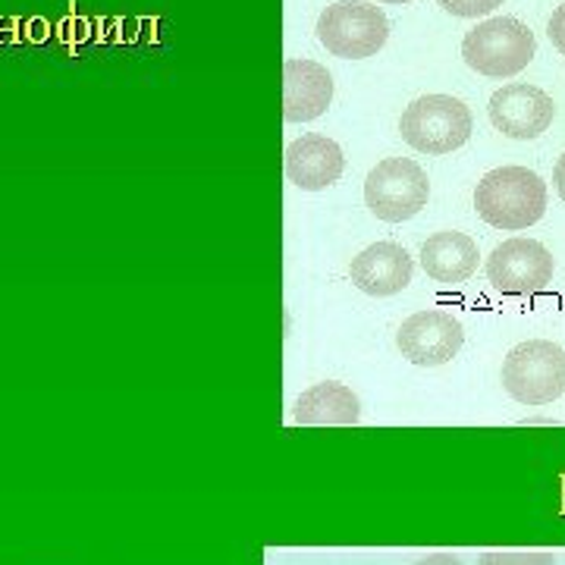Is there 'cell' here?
<instances>
[{
  "mask_svg": "<svg viewBox=\"0 0 565 565\" xmlns=\"http://www.w3.org/2000/svg\"><path fill=\"white\" fill-rule=\"evenodd\" d=\"M471 110L452 95H424L403 110L399 132L422 154H449L471 139Z\"/></svg>",
  "mask_w": 565,
  "mask_h": 565,
  "instance_id": "277c9868",
  "label": "cell"
},
{
  "mask_svg": "<svg viewBox=\"0 0 565 565\" xmlns=\"http://www.w3.org/2000/svg\"><path fill=\"white\" fill-rule=\"evenodd\" d=\"M446 13L462 17V20H478V17H490L497 7H503V0H437Z\"/></svg>",
  "mask_w": 565,
  "mask_h": 565,
  "instance_id": "2e32d148",
  "label": "cell"
},
{
  "mask_svg": "<svg viewBox=\"0 0 565 565\" xmlns=\"http://www.w3.org/2000/svg\"><path fill=\"white\" fill-rule=\"evenodd\" d=\"M478 243L465 233H434L427 243L422 245V267L430 280L446 282H465L475 270H478Z\"/></svg>",
  "mask_w": 565,
  "mask_h": 565,
  "instance_id": "5bb4252c",
  "label": "cell"
},
{
  "mask_svg": "<svg viewBox=\"0 0 565 565\" xmlns=\"http://www.w3.org/2000/svg\"><path fill=\"white\" fill-rule=\"evenodd\" d=\"M396 345L418 367H440L452 362L465 345V330L459 318L446 315V311H418L412 318H405Z\"/></svg>",
  "mask_w": 565,
  "mask_h": 565,
  "instance_id": "9c48e42d",
  "label": "cell"
},
{
  "mask_svg": "<svg viewBox=\"0 0 565 565\" xmlns=\"http://www.w3.org/2000/svg\"><path fill=\"white\" fill-rule=\"evenodd\" d=\"M503 386L522 405L556 403L565 393V349L550 340H527L509 349Z\"/></svg>",
  "mask_w": 565,
  "mask_h": 565,
  "instance_id": "5b68a950",
  "label": "cell"
},
{
  "mask_svg": "<svg viewBox=\"0 0 565 565\" xmlns=\"http://www.w3.org/2000/svg\"><path fill=\"white\" fill-rule=\"evenodd\" d=\"M553 182H556V192H559V199L565 202V154L556 161V170H553Z\"/></svg>",
  "mask_w": 565,
  "mask_h": 565,
  "instance_id": "d6986e66",
  "label": "cell"
},
{
  "mask_svg": "<svg viewBox=\"0 0 565 565\" xmlns=\"http://www.w3.org/2000/svg\"><path fill=\"white\" fill-rule=\"evenodd\" d=\"M556 262L546 252V245L534 239H505L497 245L487 258V280L497 292L503 296H531V292H544L553 282Z\"/></svg>",
  "mask_w": 565,
  "mask_h": 565,
  "instance_id": "52a82bcc",
  "label": "cell"
},
{
  "mask_svg": "<svg viewBox=\"0 0 565 565\" xmlns=\"http://www.w3.org/2000/svg\"><path fill=\"white\" fill-rule=\"evenodd\" d=\"M318 41L340 61L374 57L390 39L386 13L364 0H337L318 17Z\"/></svg>",
  "mask_w": 565,
  "mask_h": 565,
  "instance_id": "3957f363",
  "label": "cell"
},
{
  "mask_svg": "<svg viewBox=\"0 0 565 565\" xmlns=\"http://www.w3.org/2000/svg\"><path fill=\"white\" fill-rule=\"evenodd\" d=\"M286 180L302 192H321L343 177V148L327 136H302L286 148Z\"/></svg>",
  "mask_w": 565,
  "mask_h": 565,
  "instance_id": "8fae6325",
  "label": "cell"
},
{
  "mask_svg": "<svg viewBox=\"0 0 565 565\" xmlns=\"http://www.w3.org/2000/svg\"><path fill=\"white\" fill-rule=\"evenodd\" d=\"M490 122L509 136V139L531 141L541 139L546 129L553 126L556 117V104L537 85H525V82H509L503 88H497L487 104Z\"/></svg>",
  "mask_w": 565,
  "mask_h": 565,
  "instance_id": "ba28073f",
  "label": "cell"
},
{
  "mask_svg": "<svg viewBox=\"0 0 565 565\" xmlns=\"http://www.w3.org/2000/svg\"><path fill=\"white\" fill-rule=\"evenodd\" d=\"M333 102V76L315 61L282 63V120L311 122Z\"/></svg>",
  "mask_w": 565,
  "mask_h": 565,
  "instance_id": "30bf717a",
  "label": "cell"
},
{
  "mask_svg": "<svg viewBox=\"0 0 565 565\" xmlns=\"http://www.w3.org/2000/svg\"><path fill=\"white\" fill-rule=\"evenodd\" d=\"M427 199H430V180L408 158H386L364 180V204L377 221H412L427 207Z\"/></svg>",
  "mask_w": 565,
  "mask_h": 565,
  "instance_id": "8992f818",
  "label": "cell"
},
{
  "mask_svg": "<svg viewBox=\"0 0 565 565\" xmlns=\"http://www.w3.org/2000/svg\"><path fill=\"white\" fill-rule=\"evenodd\" d=\"M377 3H408V0H377Z\"/></svg>",
  "mask_w": 565,
  "mask_h": 565,
  "instance_id": "ffe728a7",
  "label": "cell"
},
{
  "mask_svg": "<svg viewBox=\"0 0 565 565\" xmlns=\"http://www.w3.org/2000/svg\"><path fill=\"white\" fill-rule=\"evenodd\" d=\"M292 422L305 427H349L362 422V403L345 384L323 381L296 399Z\"/></svg>",
  "mask_w": 565,
  "mask_h": 565,
  "instance_id": "4fadbf2b",
  "label": "cell"
},
{
  "mask_svg": "<svg viewBox=\"0 0 565 565\" xmlns=\"http://www.w3.org/2000/svg\"><path fill=\"white\" fill-rule=\"evenodd\" d=\"M412 274H415V264H412L403 245L396 243L367 245L349 264L352 282L362 289L364 296H374V299H386V296L403 292L405 286L412 282Z\"/></svg>",
  "mask_w": 565,
  "mask_h": 565,
  "instance_id": "7c38bea8",
  "label": "cell"
},
{
  "mask_svg": "<svg viewBox=\"0 0 565 565\" xmlns=\"http://www.w3.org/2000/svg\"><path fill=\"white\" fill-rule=\"evenodd\" d=\"M546 32H550V41H553V47L559 51L565 57V3H559L556 10H553V17H550V25H546Z\"/></svg>",
  "mask_w": 565,
  "mask_h": 565,
  "instance_id": "e0dca14e",
  "label": "cell"
},
{
  "mask_svg": "<svg viewBox=\"0 0 565 565\" xmlns=\"http://www.w3.org/2000/svg\"><path fill=\"white\" fill-rule=\"evenodd\" d=\"M478 565H556V556L546 550H490Z\"/></svg>",
  "mask_w": 565,
  "mask_h": 565,
  "instance_id": "9a60e30c",
  "label": "cell"
},
{
  "mask_svg": "<svg viewBox=\"0 0 565 565\" xmlns=\"http://www.w3.org/2000/svg\"><path fill=\"white\" fill-rule=\"evenodd\" d=\"M537 54L534 32L522 20L493 17L462 39V61L490 79L519 76Z\"/></svg>",
  "mask_w": 565,
  "mask_h": 565,
  "instance_id": "7a4b0ae2",
  "label": "cell"
},
{
  "mask_svg": "<svg viewBox=\"0 0 565 565\" xmlns=\"http://www.w3.org/2000/svg\"><path fill=\"white\" fill-rule=\"evenodd\" d=\"M475 207L497 230H527L546 214V182L527 167L490 170L475 189Z\"/></svg>",
  "mask_w": 565,
  "mask_h": 565,
  "instance_id": "6da1fadb",
  "label": "cell"
},
{
  "mask_svg": "<svg viewBox=\"0 0 565 565\" xmlns=\"http://www.w3.org/2000/svg\"><path fill=\"white\" fill-rule=\"evenodd\" d=\"M415 565H465L456 553H430V556H424Z\"/></svg>",
  "mask_w": 565,
  "mask_h": 565,
  "instance_id": "ac0fdd59",
  "label": "cell"
}]
</instances>
